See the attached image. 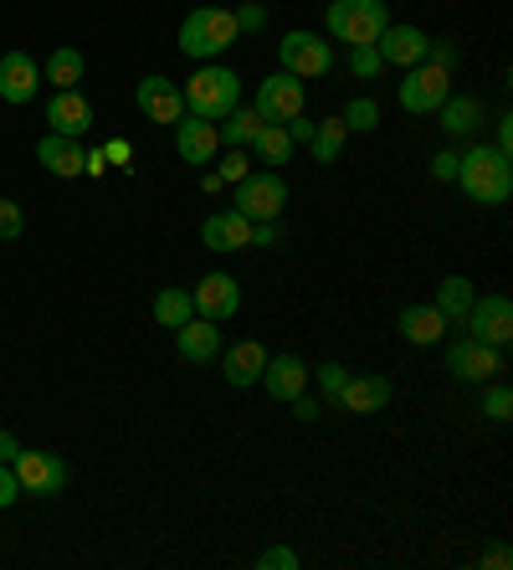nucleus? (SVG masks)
<instances>
[{
    "instance_id": "nucleus-1",
    "label": "nucleus",
    "mask_w": 513,
    "mask_h": 570,
    "mask_svg": "<svg viewBox=\"0 0 513 570\" xmlns=\"http://www.w3.org/2000/svg\"><path fill=\"white\" fill-rule=\"evenodd\" d=\"M457 186L473 206H503L513 196V159L499 155L493 145H477L457 155Z\"/></svg>"
},
{
    "instance_id": "nucleus-2",
    "label": "nucleus",
    "mask_w": 513,
    "mask_h": 570,
    "mask_svg": "<svg viewBox=\"0 0 513 570\" xmlns=\"http://www.w3.org/2000/svg\"><path fill=\"white\" fill-rule=\"evenodd\" d=\"M180 98H185V114H196V119L221 124L226 114H231V108L241 104V78L231 72V67L206 62V67H196V72L185 78Z\"/></svg>"
},
{
    "instance_id": "nucleus-3",
    "label": "nucleus",
    "mask_w": 513,
    "mask_h": 570,
    "mask_svg": "<svg viewBox=\"0 0 513 570\" xmlns=\"http://www.w3.org/2000/svg\"><path fill=\"white\" fill-rule=\"evenodd\" d=\"M237 16L221 11V6H196V11L180 21V37H175V47H180L190 62H216V57L237 41Z\"/></svg>"
},
{
    "instance_id": "nucleus-4",
    "label": "nucleus",
    "mask_w": 513,
    "mask_h": 570,
    "mask_svg": "<svg viewBox=\"0 0 513 570\" xmlns=\"http://www.w3.org/2000/svg\"><path fill=\"white\" fill-rule=\"evenodd\" d=\"M324 21H329V37L359 47V41H381V31L391 27V6L385 0H329Z\"/></svg>"
},
{
    "instance_id": "nucleus-5",
    "label": "nucleus",
    "mask_w": 513,
    "mask_h": 570,
    "mask_svg": "<svg viewBox=\"0 0 513 570\" xmlns=\"http://www.w3.org/2000/svg\"><path fill=\"white\" fill-rule=\"evenodd\" d=\"M288 206V186L277 170H251L247 180H237V212L247 222H277Z\"/></svg>"
},
{
    "instance_id": "nucleus-6",
    "label": "nucleus",
    "mask_w": 513,
    "mask_h": 570,
    "mask_svg": "<svg viewBox=\"0 0 513 570\" xmlns=\"http://www.w3.org/2000/svg\"><path fill=\"white\" fill-rule=\"evenodd\" d=\"M447 94H452V72L436 62H416L401 78V108L406 114H436V108L447 104Z\"/></svg>"
},
{
    "instance_id": "nucleus-7",
    "label": "nucleus",
    "mask_w": 513,
    "mask_h": 570,
    "mask_svg": "<svg viewBox=\"0 0 513 570\" xmlns=\"http://www.w3.org/2000/svg\"><path fill=\"white\" fill-rule=\"evenodd\" d=\"M277 67L293 78H324L334 67V47L318 41L314 31H288V37H277Z\"/></svg>"
},
{
    "instance_id": "nucleus-8",
    "label": "nucleus",
    "mask_w": 513,
    "mask_h": 570,
    "mask_svg": "<svg viewBox=\"0 0 513 570\" xmlns=\"http://www.w3.org/2000/svg\"><path fill=\"white\" fill-rule=\"evenodd\" d=\"M11 468H16V478H21V493H31V499H57V493L67 489V463L57 452L21 448L11 458Z\"/></svg>"
},
{
    "instance_id": "nucleus-9",
    "label": "nucleus",
    "mask_w": 513,
    "mask_h": 570,
    "mask_svg": "<svg viewBox=\"0 0 513 570\" xmlns=\"http://www.w3.org/2000/svg\"><path fill=\"white\" fill-rule=\"evenodd\" d=\"M447 371L457 381H499L503 375V350L499 345H483L473 334H462L447 345Z\"/></svg>"
},
{
    "instance_id": "nucleus-10",
    "label": "nucleus",
    "mask_w": 513,
    "mask_h": 570,
    "mask_svg": "<svg viewBox=\"0 0 513 570\" xmlns=\"http://www.w3.org/2000/svg\"><path fill=\"white\" fill-rule=\"evenodd\" d=\"M251 108L263 114V124L298 119V114H303V78H293V72H273V78H263V82H257Z\"/></svg>"
},
{
    "instance_id": "nucleus-11",
    "label": "nucleus",
    "mask_w": 513,
    "mask_h": 570,
    "mask_svg": "<svg viewBox=\"0 0 513 570\" xmlns=\"http://www.w3.org/2000/svg\"><path fill=\"white\" fill-rule=\"evenodd\" d=\"M134 104H139V114H145L149 124H180L185 119V98H180V82L159 78V72H149V78H139V88H134Z\"/></svg>"
},
{
    "instance_id": "nucleus-12",
    "label": "nucleus",
    "mask_w": 513,
    "mask_h": 570,
    "mask_svg": "<svg viewBox=\"0 0 513 570\" xmlns=\"http://www.w3.org/2000/svg\"><path fill=\"white\" fill-rule=\"evenodd\" d=\"M462 324H467V334H473V340L503 350L513 340V304L503 298V293H487V298H477L473 314L462 318Z\"/></svg>"
},
{
    "instance_id": "nucleus-13",
    "label": "nucleus",
    "mask_w": 513,
    "mask_h": 570,
    "mask_svg": "<svg viewBox=\"0 0 513 570\" xmlns=\"http://www.w3.org/2000/svg\"><path fill=\"white\" fill-rule=\"evenodd\" d=\"M190 298H196V314L211 318V324H226V318H237L241 308V288L231 273H206V278L190 288Z\"/></svg>"
},
{
    "instance_id": "nucleus-14",
    "label": "nucleus",
    "mask_w": 513,
    "mask_h": 570,
    "mask_svg": "<svg viewBox=\"0 0 513 570\" xmlns=\"http://www.w3.org/2000/svg\"><path fill=\"white\" fill-rule=\"evenodd\" d=\"M426 47H432V37H426L422 27H385L381 31V41H375V52H381V67H416V62H426Z\"/></svg>"
},
{
    "instance_id": "nucleus-15",
    "label": "nucleus",
    "mask_w": 513,
    "mask_h": 570,
    "mask_svg": "<svg viewBox=\"0 0 513 570\" xmlns=\"http://www.w3.org/2000/svg\"><path fill=\"white\" fill-rule=\"evenodd\" d=\"M37 94H41V67L31 62V52H6L0 57V98L21 108Z\"/></svg>"
},
{
    "instance_id": "nucleus-16",
    "label": "nucleus",
    "mask_w": 513,
    "mask_h": 570,
    "mask_svg": "<svg viewBox=\"0 0 513 570\" xmlns=\"http://www.w3.org/2000/svg\"><path fill=\"white\" fill-rule=\"evenodd\" d=\"M47 124H52V134L82 139V134L92 129V104L78 94V88H57V94L47 98Z\"/></svg>"
},
{
    "instance_id": "nucleus-17",
    "label": "nucleus",
    "mask_w": 513,
    "mask_h": 570,
    "mask_svg": "<svg viewBox=\"0 0 513 570\" xmlns=\"http://www.w3.org/2000/svg\"><path fill=\"white\" fill-rule=\"evenodd\" d=\"M216 149H221V139H216V124L211 119L185 114V119L175 124V155H180L185 165H211Z\"/></svg>"
},
{
    "instance_id": "nucleus-18",
    "label": "nucleus",
    "mask_w": 513,
    "mask_h": 570,
    "mask_svg": "<svg viewBox=\"0 0 513 570\" xmlns=\"http://www.w3.org/2000/svg\"><path fill=\"white\" fill-rule=\"evenodd\" d=\"M391 375H355L349 371V381H344V391L334 401H339L344 412L355 416H369V412H385V401H391Z\"/></svg>"
},
{
    "instance_id": "nucleus-19",
    "label": "nucleus",
    "mask_w": 513,
    "mask_h": 570,
    "mask_svg": "<svg viewBox=\"0 0 513 570\" xmlns=\"http://www.w3.org/2000/svg\"><path fill=\"white\" fill-rule=\"evenodd\" d=\"M267 391L273 401H293L298 391H308V365H303L298 355H267V365H263V381H257Z\"/></svg>"
},
{
    "instance_id": "nucleus-20",
    "label": "nucleus",
    "mask_w": 513,
    "mask_h": 570,
    "mask_svg": "<svg viewBox=\"0 0 513 570\" xmlns=\"http://www.w3.org/2000/svg\"><path fill=\"white\" fill-rule=\"evenodd\" d=\"M37 159L47 165V175H57V180H78L82 165H88V149H82L78 139H67V134H41Z\"/></svg>"
},
{
    "instance_id": "nucleus-21",
    "label": "nucleus",
    "mask_w": 513,
    "mask_h": 570,
    "mask_svg": "<svg viewBox=\"0 0 513 570\" xmlns=\"http://www.w3.org/2000/svg\"><path fill=\"white\" fill-rule=\"evenodd\" d=\"M200 242L211 253H237V247H251V222L231 206V212H211L200 222Z\"/></svg>"
},
{
    "instance_id": "nucleus-22",
    "label": "nucleus",
    "mask_w": 513,
    "mask_h": 570,
    "mask_svg": "<svg viewBox=\"0 0 513 570\" xmlns=\"http://www.w3.org/2000/svg\"><path fill=\"white\" fill-rule=\"evenodd\" d=\"M263 365H267V350L257 340H241V345H231L221 355V381L231 391H247V385L263 381Z\"/></svg>"
},
{
    "instance_id": "nucleus-23",
    "label": "nucleus",
    "mask_w": 513,
    "mask_h": 570,
    "mask_svg": "<svg viewBox=\"0 0 513 570\" xmlns=\"http://www.w3.org/2000/svg\"><path fill=\"white\" fill-rule=\"evenodd\" d=\"M175 350H180V360H190V365H206V360L221 355V330L200 314L185 318L180 330H175Z\"/></svg>"
},
{
    "instance_id": "nucleus-24",
    "label": "nucleus",
    "mask_w": 513,
    "mask_h": 570,
    "mask_svg": "<svg viewBox=\"0 0 513 570\" xmlns=\"http://www.w3.org/2000/svg\"><path fill=\"white\" fill-rule=\"evenodd\" d=\"M447 318H442V308L436 304H406L401 308V334H406L416 350H426V345H442L447 340Z\"/></svg>"
},
{
    "instance_id": "nucleus-25",
    "label": "nucleus",
    "mask_w": 513,
    "mask_h": 570,
    "mask_svg": "<svg viewBox=\"0 0 513 570\" xmlns=\"http://www.w3.org/2000/svg\"><path fill=\"white\" fill-rule=\"evenodd\" d=\"M473 304H477V288L462 273H447V278L436 283V308H442L447 324H462V318L473 314Z\"/></svg>"
},
{
    "instance_id": "nucleus-26",
    "label": "nucleus",
    "mask_w": 513,
    "mask_h": 570,
    "mask_svg": "<svg viewBox=\"0 0 513 570\" xmlns=\"http://www.w3.org/2000/svg\"><path fill=\"white\" fill-rule=\"evenodd\" d=\"M436 114H442V129L452 134V139H462V134H477L483 129V104H477V98H452L447 94V104L436 108Z\"/></svg>"
},
{
    "instance_id": "nucleus-27",
    "label": "nucleus",
    "mask_w": 513,
    "mask_h": 570,
    "mask_svg": "<svg viewBox=\"0 0 513 570\" xmlns=\"http://www.w3.org/2000/svg\"><path fill=\"white\" fill-rule=\"evenodd\" d=\"M257 129H263V114H257V108H241V104H237L221 124H216V139H221V145H231V149H247Z\"/></svg>"
},
{
    "instance_id": "nucleus-28",
    "label": "nucleus",
    "mask_w": 513,
    "mask_h": 570,
    "mask_svg": "<svg viewBox=\"0 0 513 570\" xmlns=\"http://www.w3.org/2000/svg\"><path fill=\"white\" fill-rule=\"evenodd\" d=\"M344 145H349V129H344V119H318L314 124V139H308V149H314L318 165H334V159L344 155Z\"/></svg>"
},
{
    "instance_id": "nucleus-29",
    "label": "nucleus",
    "mask_w": 513,
    "mask_h": 570,
    "mask_svg": "<svg viewBox=\"0 0 513 570\" xmlns=\"http://www.w3.org/2000/svg\"><path fill=\"white\" fill-rule=\"evenodd\" d=\"M155 318L165 324V330H180L185 318H196V298H190V288H159L155 293Z\"/></svg>"
},
{
    "instance_id": "nucleus-30",
    "label": "nucleus",
    "mask_w": 513,
    "mask_h": 570,
    "mask_svg": "<svg viewBox=\"0 0 513 570\" xmlns=\"http://www.w3.org/2000/svg\"><path fill=\"white\" fill-rule=\"evenodd\" d=\"M251 149H257V159H263V165H288L293 139H288V129H283V124H263V129L251 134Z\"/></svg>"
},
{
    "instance_id": "nucleus-31",
    "label": "nucleus",
    "mask_w": 513,
    "mask_h": 570,
    "mask_svg": "<svg viewBox=\"0 0 513 570\" xmlns=\"http://www.w3.org/2000/svg\"><path fill=\"white\" fill-rule=\"evenodd\" d=\"M41 78L52 82V88H78L82 82V52L78 47H57L52 57H47V72Z\"/></svg>"
},
{
    "instance_id": "nucleus-32",
    "label": "nucleus",
    "mask_w": 513,
    "mask_h": 570,
    "mask_svg": "<svg viewBox=\"0 0 513 570\" xmlns=\"http://www.w3.org/2000/svg\"><path fill=\"white\" fill-rule=\"evenodd\" d=\"M339 119H344V129L349 134H369L375 124H381V104H375V98H349Z\"/></svg>"
},
{
    "instance_id": "nucleus-33",
    "label": "nucleus",
    "mask_w": 513,
    "mask_h": 570,
    "mask_svg": "<svg viewBox=\"0 0 513 570\" xmlns=\"http://www.w3.org/2000/svg\"><path fill=\"white\" fill-rule=\"evenodd\" d=\"M344 62H349V72H355L359 82H369L375 72H381V52H375V41H359V47H349V57H344Z\"/></svg>"
},
{
    "instance_id": "nucleus-34",
    "label": "nucleus",
    "mask_w": 513,
    "mask_h": 570,
    "mask_svg": "<svg viewBox=\"0 0 513 570\" xmlns=\"http://www.w3.org/2000/svg\"><path fill=\"white\" fill-rule=\"evenodd\" d=\"M483 416H487V422H509V416H513V391H509V385H493V391H487V396H483Z\"/></svg>"
},
{
    "instance_id": "nucleus-35",
    "label": "nucleus",
    "mask_w": 513,
    "mask_h": 570,
    "mask_svg": "<svg viewBox=\"0 0 513 570\" xmlns=\"http://www.w3.org/2000/svg\"><path fill=\"white\" fill-rule=\"evenodd\" d=\"M27 232V216H21V206L16 200H0V242H16Z\"/></svg>"
},
{
    "instance_id": "nucleus-36",
    "label": "nucleus",
    "mask_w": 513,
    "mask_h": 570,
    "mask_svg": "<svg viewBox=\"0 0 513 570\" xmlns=\"http://www.w3.org/2000/svg\"><path fill=\"white\" fill-rule=\"evenodd\" d=\"M257 566H263V570H298L303 560H298V550H288V544H273V550H263V556H257Z\"/></svg>"
},
{
    "instance_id": "nucleus-37",
    "label": "nucleus",
    "mask_w": 513,
    "mask_h": 570,
    "mask_svg": "<svg viewBox=\"0 0 513 570\" xmlns=\"http://www.w3.org/2000/svg\"><path fill=\"white\" fill-rule=\"evenodd\" d=\"M344 381H349V371H344L339 360H329V365H318V391H324L329 401L344 391Z\"/></svg>"
},
{
    "instance_id": "nucleus-38",
    "label": "nucleus",
    "mask_w": 513,
    "mask_h": 570,
    "mask_svg": "<svg viewBox=\"0 0 513 570\" xmlns=\"http://www.w3.org/2000/svg\"><path fill=\"white\" fill-rule=\"evenodd\" d=\"M216 175H221V186H237V180H247V175H251V159L241 155V149H231V155L221 159V170H216Z\"/></svg>"
},
{
    "instance_id": "nucleus-39",
    "label": "nucleus",
    "mask_w": 513,
    "mask_h": 570,
    "mask_svg": "<svg viewBox=\"0 0 513 570\" xmlns=\"http://www.w3.org/2000/svg\"><path fill=\"white\" fill-rule=\"evenodd\" d=\"M237 31H263L267 27V6H257V0H251V6H237Z\"/></svg>"
},
{
    "instance_id": "nucleus-40",
    "label": "nucleus",
    "mask_w": 513,
    "mask_h": 570,
    "mask_svg": "<svg viewBox=\"0 0 513 570\" xmlns=\"http://www.w3.org/2000/svg\"><path fill=\"white\" fill-rule=\"evenodd\" d=\"M21 499V478H16L11 463H0V509H11Z\"/></svg>"
},
{
    "instance_id": "nucleus-41",
    "label": "nucleus",
    "mask_w": 513,
    "mask_h": 570,
    "mask_svg": "<svg viewBox=\"0 0 513 570\" xmlns=\"http://www.w3.org/2000/svg\"><path fill=\"white\" fill-rule=\"evenodd\" d=\"M432 175H436V180H457V155H452V149H442V155L432 159Z\"/></svg>"
},
{
    "instance_id": "nucleus-42",
    "label": "nucleus",
    "mask_w": 513,
    "mask_h": 570,
    "mask_svg": "<svg viewBox=\"0 0 513 570\" xmlns=\"http://www.w3.org/2000/svg\"><path fill=\"white\" fill-rule=\"evenodd\" d=\"M283 129H288L293 145H308V139H314V119H303V114H298V119H288Z\"/></svg>"
},
{
    "instance_id": "nucleus-43",
    "label": "nucleus",
    "mask_w": 513,
    "mask_h": 570,
    "mask_svg": "<svg viewBox=\"0 0 513 570\" xmlns=\"http://www.w3.org/2000/svg\"><path fill=\"white\" fill-rule=\"evenodd\" d=\"M251 247H277V222H251Z\"/></svg>"
},
{
    "instance_id": "nucleus-44",
    "label": "nucleus",
    "mask_w": 513,
    "mask_h": 570,
    "mask_svg": "<svg viewBox=\"0 0 513 570\" xmlns=\"http://www.w3.org/2000/svg\"><path fill=\"white\" fill-rule=\"evenodd\" d=\"M293 416H298V422H314V416H318V401L308 396V391H298V396H293Z\"/></svg>"
},
{
    "instance_id": "nucleus-45",
    "label": "nucleus",
    "mask_w": 513,
    "mask_h": 570,
    "mask_svg": "<svg viewBox=\"0 0 513 570\" xmlns=\"http://www.w3.org/2000/svg\"><path fill=\"white\" fill-rule=\"evenodd\" d=\"M493 149H499V155H513V119H499V134H493Z\"/></svg>"
},
{
    "instance_id": "nucleus-46",
    "label": "nucleus",
    "mask_w": 513,
    "mask_h": 570,
    "mask_svg": "<svg viewBox=\"0 0 513 570\" xmlns=\"http://www.w3.org/2000/svg\"><path fill=\"white\" fill-rule=\"evenodd\" d=\"M509 544H493V550H487V556H483V566H493V570H509Z\"/></svg>"
},
{
    "instance_id": "nucleus-47",
    "label": "nucleus",
    "mask_w": 513,
    "mask_h": 570,
    "mask_svg": "<svg viewBox=\"0 0 513 570\" xmlns=\"http://www.w3.org/2000/svg\"><path fill=\"white\" fill-rule=\"evenodd\" d=\"M16 452H21V442H16L11 432H6V426H0V463H11Z\"/></svg>"
},
{
    "instance_id": "nucleus-48",
    "label": "nucleus",
    "mask_w": 513,
    "mask_h": 570,
    "mask_svg": "<svg viewBox=\"0 0 513 570\" xmlns=\"http://www.w3.org/2000/svg\"><path fill=\"white\" fill-rule=\"evenodd\" d=\"M129 155H134V149L124 145V139H114V145H108V159H119V165H124V159H129Z\"/></svg>"
}]
</instances>
